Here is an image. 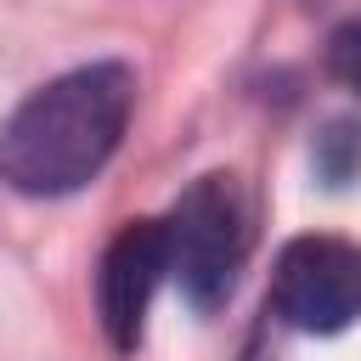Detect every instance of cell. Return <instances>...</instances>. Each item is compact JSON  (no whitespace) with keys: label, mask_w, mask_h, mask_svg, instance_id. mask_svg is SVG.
<instances>
[{"label":"cell","mask_w":361,"mask_h":361,"mask_svg":"<svg viewBox=\"0 0 361 361\" xmlns=\"http://www.w3.org/2000/svg\"><path fill=\"white\" fill-rule=\"evenodd\" d=\"M135 107V73L124 62H90L39 85L0 124V175L23 197L79 192L118 147Z\"/></svg>","instance_id":"obj_1"},{"label":"cell","mask_w":361,"mask_h":361,"mask_svg":"<svg viewBox=\"0 0 361 361\" xmlns=\"http://www.w3.org/2000/svg\"><path fill=\"white\" fill-rule=\"evenodd\" d=\"M164 231H169V271L180 276V293L197 310L226 305L237 265H243V248H248V214H243L237 180L231 175L192 180L175 197Z\"/></svg>","instance_id":"obj_2"},{"label":"cell","mask_w":361,"mask_h":361,"mask_svg":"<svg viewBox=\"0 0 361 361\" xmlns=\"http://www.w3.org/2000/svg\"><path fill=\"white\" fill-rule=\"evenodd\" d=\"M271 305L299 333H344L361 316V243L350 237H293L276 254Z\"/></svg>","instance_id":"obj_3"},{"label":"cell","mask_w":361,"mask_h":361,"mask_svg":"<svg viewBox=\"0 0 361 361\" xmlns=\"http://www.w3.org/2000/svg\"><path fill=\"white\" fill-rule=\"evenodd\" d=\"M164 271H169V231H164V220H130V226H118V237L107 243L102 271H96L102 333H107V344L118 355H130L141 344L147 305H152V288L164 282Z\"/></svg>","instance_id":"obj_4"},{"label":"cell","mask_w":361,"mask_h":361,"mask_svg":"<svg viewBox=\"0 0 361 361\" xmlns=\"http://www.w3.org/2000/svg\"><path fill=\"white\" fill-rule=\"evenodd\" d=\"M327 73L350 90H361V17L344 23L333 39H327Z\"/></svg>","instance_id":"obj_5"},{"label":"cell","mask_w":361,"mask_h":361,"mask_svg":"<svg viewBox=\"0 0 361 361\" xmlns=\"http://www.w3.org/2000/svg\"><path fill=\"white\" fill-rule=\"evenodd\" d=\"M316 164H322V175H327V180H344V175L361 164V135H355L350 124H333V130L322 135V152H316Z\"/></svg>","instance_id":"obj_6"}]
</instances>
